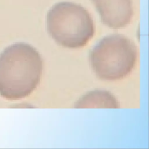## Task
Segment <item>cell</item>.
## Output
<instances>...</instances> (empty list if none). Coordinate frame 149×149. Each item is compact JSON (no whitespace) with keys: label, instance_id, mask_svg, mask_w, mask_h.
I'll return each instance as SVG.
<instances>
[{"label":"cell","instance_id":"obj_3","mask_svg":"<svg viewBox=\"0 0 149 149\" xmlns=\"http://www.w3.org/2000/svg\"><path fill=\"white\" fill-rule=\"evenodd\" d=\"M136 45L118 34L101 39L90 51V66L97 77L104 80H116L127 76L137 60Z\"/></svg>","mask_w":149,"mask_h":149},{"label":"cell","instance_id":"obj_2","mask_svg":"<svg viewBox=\"0 0 149 149\" xmlns=\"http://www.w3.org/2000/svg\"><path fill=\"white\" fill-rule=\"evenodd\" d=\"M49 36L59 45L69 48L84 47L93 37L95 26L89 12L71 2L54 5L47 15Z\"/></svg>","mask_w":149,"mask_h":149},{"label":"cell","instance_id":"obj_5","mask_svg":"<svg viewBox=\"0 0 149 149\" xmlns=\"http://www.w3.org/2000/svg\"><path fill=\"white\" fill-rule=\"evenodd\" d=\"M74 107L118 108L120 107V104L115 97L109 91L95 90L83 95L76 101Z\"/></svg>","mask_w":149,"mask_h":149},{"label":"cell","instance_id":"obj_1","mask_svg":"<svg viewBox=\"0 0 149 149\" xmlns=\"http://www.w3.org/2000/svg\"><path fill=\"white\" fill-rule=\"evenodd\" d=\"M43 60L33 46L17 42L0 54V95L8 100L29 95L37 88L43 70Z\"/></svg>","mask_w":149,"mask_h":149},{"label":"cell","instance_id":"obj_4","mask_svg":"<svg viewBox=\"0 0 149 149\" xmlns=\"http://www.w3.org/2000/svg\"><path fill=\"white\" fill-rule=\"evenodd\" d=\"M99 13L101 22L112 29L126 27L133 16L132 0H91Z\"/></svg>","mask_w":149,"mask_h":149}]
</instances>
